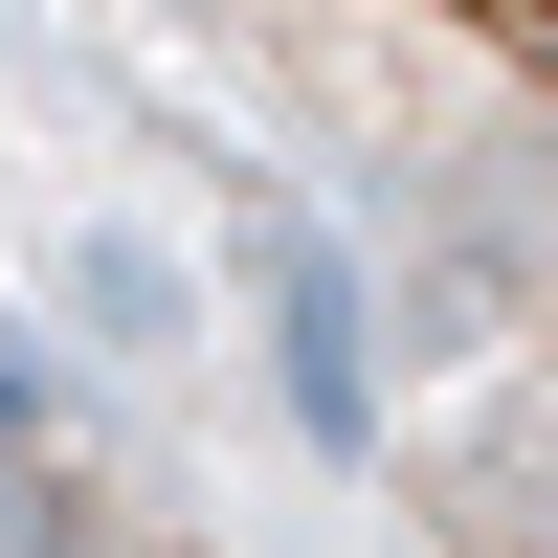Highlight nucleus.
<instances>
[{
    "label": "nucleus",
    "instance_id": "obj_1",
    "mask_svg": "<svg viewBox=\"0 0 558 558\" xmlns=\"http://www.w3.org/2000/svg\"><path fill=\"white\" fill-rule=\"evenodd\" d=\"M0 558H68V514H45V470L0 447Z\"/></svg>",
    "mask_w": 558,
    "mask_h": 558
},
{
    "label": "nucleus",
    "instance_id": "obj_2",
    "mask_svg": "<svg viewBox=\"0 0 558 558\" xmlns=\"http://www.w3.org/2000/svg\"><path fill=\"white\" fill-rule=\"evenodd\" d=\"M23 425H45V380H23V336H0V447H23Z\"/></svg>",
    "mask_w": 558,
    "mask_h": 558
}]
</instances>
